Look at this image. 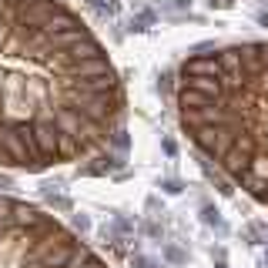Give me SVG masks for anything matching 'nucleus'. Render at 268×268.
I'll use <instances>...</instances> for the list:
<instances>
[{"mask_svg":"<svg viewBox=\"0 0 268 268\" xmlns=\"http://www.w3.org/2000/svg\"><path fill=\"white\" fill-rule=\"evenodd\" d=\"M124 84L64 0H0V168L84 161L121 131Z\"/></svg>","mask_w":268,"mask_h":268,"instance_id":"1","label":"nucleus"},{"mask_svg":"<svg viewBox=\"0 0 268 268\" xmlns=\"http://www.w3.org/2000/svg\"><path fill=\"white\" fill-rule=\"evenodd\" d=\"M174 107L188 141L245 195L268 204V41L185 57Z\"/></svg>","mask_w":268,"mask_h":268,"instance_id":"2","label":"nucleus"},{"mask_svg":"<svg viewBox=\"0 0 268 268\" xmlns=\"http://www.w3.org/2000/svg\"><path fill=\"white\" fill-rule=\"evenodd\" d=\"M0 268H107V261L44 208L0 195Z\"/></svg>","mask_w":268,"mask_h":268,"instance_id":"3","label":"nucleus"}]
</instances>
